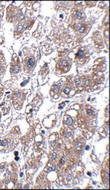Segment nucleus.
Returning a JSON list of instances; mask_svg holds the SVG:
<instances>
[{
    "mask_svg": "<svg viewBox=\"0 0 110 190\" xmlns=\"http://www.w3.org/2000/svg\"><path fill=\"white\" fill-rule=\"evenodd\" d=\"M26 97V91L24 90L17 89L13 91L11 100L12 106L16 109L20 110L23 106Z\"/></svg>",
    "mask_w": 110,
    "mask_h": 190,
    "instance_id": "f257e3e1",
    "label": "nucleus"
},
{
    "mask_svg": "<svg viewBox=\"0 0 110 190\" xmlns=\"http://www.w3.org/2000/svg\"><path fill=\"white\" fill-rule=\"evenodd\" d=\"M71 65V61L69 58H62L58 61L57 65V69L60 73H66L70 69Z\"/></svg>",
    "mask_w": 110,
    "mask_h": 190,
    "instance_id": "f03ea898",
    "label": "nucleus"
},
{
    "mask_svg": "<svg viewBox=\"0 0 110 190\" xmlns=\"http://www.w3.org/2000/svg\"><path fill=\"white\" fill-rule=\"evenodd\" d=\"M35 66V60L32 56L27 57L24 61V71L25 73H31Z\"/></svg>",
    "mask_w": 110,
    "mask_h": 190,
    "instance_id": "7ed1b4c3",
    "label": "nucleus"
},
{
    "mask_svg": "<svg viewBox=\"0 0 110 190\" xmlns=\"http://www.w3.org/2000/svg\"><path fill=\"white\" fill-rule=\"evenodd\" d=\"M21 64L19 58L15 54L13 56L12 62L11 64L10 72L12 74H16L20 70Z\"/></svg>",
    "mask_w": 110,
    "mask_h": 190,
    "instance_id": "20e7f679",
    "label": "nucleus"
},
{
    "mask_svg": "<svg viewBox=\"0 0 110 190\" xmlns=\"http://www.w3.org/2000/svg\"><path fill=\"white\" fill-rule=\"evenodd\" d=\"M5 60L2 55H0V76H2L5 70Z\"/></svg>",
    "mask_w": 110,
    "mask_h": 190,
    "instance_id": "39448f33",
    "label": "nucleus"
},
{
    "mask_svg": "<svg viewBox=\"0 0 110 190\" xmlns=\"http://www.w3.org/2000/svg\"><path fill=\"white\" fill-rule=\"evenodd\" d=\"M28 24V23L26 22V23H24V24L23 25H19V26L17 27V30L15 31V36H20L21 35V33H22V31L23 30V29L24 28H25V26H26L27 25H26V24Z\"/></svg>",
    "mask_w": 110,
    "mask_h": 190,
    "instance_id": "423d86ee",
    "label": "nucleus"
},
{
    "mask_svg": "<svg viewBox=\"0 0 110 190\" xmlns=\"http://www.w3.org/2000/svg\"><path fill=\"white\" fill-rule=\"evenodd\" d=\"M59 88L58 85H56L53 87L51 89V95L52 96H54L55 95H57L59 93Z\"/></svg>",
    "mask_w": 110,
    "mask_h": 190,
    "instance_id": "0eeeda50",
    "label": "nucleus"
},
{
    "mask_svg": "<svg viewBox=\"0 0 110 190\" xmlns=\"http://www.w3.org/2000/svg\"><path fill=\"white\" fill-rule=\"evenodd\" d=\"M85 53H84V50L81 49L78 53L77 57V58L78 59L80 60L81 58V59H83L84 58V57H85Z\"/></svg>",
    "mask_w": 110,
    "mask_h": 190,
    "instance_id": "6e6552de",
    "label": "nucleus"
},
{
    "mask_svg": "<svg viewBox=\"0 0 110 190\" xmlns=\"http://www.w3.org/2000/svg\"><path fill=\"white\" fill-rule=\"evenodd\" d=\"M3 90V86L1 83H0V99L1 98V97L2 96Z\"/></svg>",
    "mask_w": 110,
    "mask_h": 190,
    "instance_id": "1a4fd4ad",
    "label": "nucleus"
},
{
    "mask_svg": "<svg viewBox=\"0 0 110 190\" xmlns=\"http://www.w3.org/2000/svg\"><path fill=\"white\" fill-rule=\"evenodd\" d=\"M7 143H8V142H7L6 140H4L2 142V146H5L7 144Z\"/></svg>",
    "mask_w": 110,
    "mask_h": 190,
    "instance_id": "9d476101",
    "label": "nucleus"
}]
</instances>
